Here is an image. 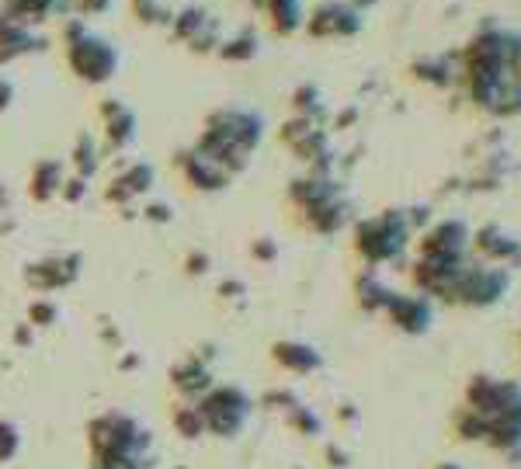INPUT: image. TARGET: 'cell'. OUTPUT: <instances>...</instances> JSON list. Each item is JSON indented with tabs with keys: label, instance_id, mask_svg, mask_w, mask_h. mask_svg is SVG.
I'll list each match as a JSON object with an SVG mask.
<instances>
[{
	"label": "cell",
	"instance_id": "obj_1",
	"mask_svg": "<svg viewBox=\"0 0 521 469\" xmlns=\"http://www.w3.org/2000/svg\"><path fill=\"white\" fill-rule=\"evenodd\" d=\"M466 407L483 417H497L504 410H515L521 407V383H515V379L473 376L466 386Z\"/></svg>",
	"mask_w": 521,
	"mask_h": 469
},
{
	"label": "cell",
	"instance_id": "obj_2",
	"mask_svg": "<svg viewBox=\"0 0 521 469\" xmlns=\"http://www.w3.org/2000/svg\"><path fill=\"white\" fill-rule=\"evenodd\" d=\"M504 289H508V275H501V271H473L469 278H459L456 299L469 306H490L504 296Z\"/></svg>",
	"mask_w": 521,
	"mask_h": 469
},
{
	"label": "cell",
	"instance_id": "obj_3",
	"mask_svg": "<svg viewBox=\"0 0 521 469\" xmlns=\"http://www.w3.org/2000/svg\"><path fill=\"white\" fill-rule=\"evenodd\" d=\"M487 421H490L487 442L494 445L497 452L521 449V407L504 410V414H497V417H487Z\"/></svg>",
	"mask_w": 521,
	"mask_h": 469
},
{
	"label": "cell",
	"instance_id": "obj_4",
	"mask_svg": "<svg viewBox=\"0 0 521 469\" xmlns=\"http://www.w3.org/2000/svg\"><path fill=\"white\" fill-rule=\"evenodd\" d=\"M452 424H456V435L466 438V442H487V431H490V421L483 414H476V410L462 407L456 417H452Z\"/></svg>",
	"mask_w": 521,
	"mask_h": 469
},
{
	"label": "cell",
	"instance_id": "obj_5",
	"mask_svg": "<svg viewBox=\"0 0 521 469\" xmlns=\"http://www.w3.org/2000/svg\"><path fill=\"white\" fill-rule=\"evenodd\" d=\"M393 320H400V327H407V331H424L431 313L424 303H400V310L393 306Z\"/></svg>",
	"mask_w": 521,
	"mask_h": 469
},
{
	"label": "cell",
	"instance_id": "obj_6",
	"mask_svg": "<svg viewBox=\"0 0 521 469\" xmlns=\"http://www.w3.org/2000/svg\"><path fill=\"white\" fill-rule=\"evenodd\" d=\"M438 469H462V466H452V463H445V466H438Z\"/></svg>",
	"mask_w": 521,
	"mask_h": 469
}]
</instances>
